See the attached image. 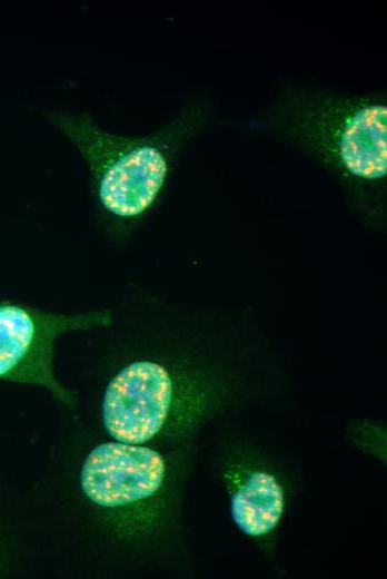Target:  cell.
<instances>
[{
	"label": "cell",
	"instance_id": "3",
	"mask_svg": "<svg viewBox=\"0 0 387 579\" xmlns=\"http://www.w3.org/2000/svg\"><path fill=\"white\" fill-rule=\"evenodd\" d=\"M212 115L211 100L198 96L155 131L129 136L103 129L89 111L46 112L83 159L97 223L117 245L160 200L179 156Z\"/></svg>",
	"mask_w": 387,
	"mask_h": 579
},
{
	"label": "cell",
	"instance_id": "6",
	"mask_svg": "<svg viewBox=\"0 0 387 579\" xmlns=\"http://www.w3.org/2000/svg\"><path fill=\"white\" fill-rule=\"evenodd\" d=\"M234 523L251 539H265L280 524L286 510V489L276 470L255 461L226 467Z\"/></svg>",
	"mask_w": 387,
	"mask_h": 579
},
{
	"label": "cell",
	"instance_id": "7",
	"mask_svg": "<svg viewBox=\"0 0 387 579\" xmlns=\"http://www.w3.org/2000/svg\"><path fill=\"white\" fill-rule=\"evenodd\" d=\"M39 555L28 503L18 502L0 482V578L28 575Z\"/></svg>",
	"mask_w": 387,
	"mask_h": 579
},
{
	"label": "cell",
	"instance_id": "5",
	"mask_svg": "<svg viewBox=\"0 0 387 579\" xmlns=\"http://www.w3.org/2000/svg\"><path fill=\"white\" fill-rule=\"evenodd\" d=\"M112 321L111 308L68 314L0 300V381L43 387L70 418L75 416L78 393L56 376V341L69 332L107 328Z\"/></svg>",
	"mask_w": 387,
	"mask_h": 579
},
{
	"label": "cell",
	"instance_id": "4",
	"mask_svg": "<svg viewBox=\"0 0 387 579\" xmlns=\"http://www.w3.org/2000/svg\"><path fill=\"white\" fill-rule=\"evenodd\" d=\"M261 124L337 174L366 205L381 193L387 175L385 92L348 94L286 84Z\"/></svg>",
	"mask_w": 387,
	"mask_h": 579
},
{
	"label": "cell",
	"instance_id": "1",
	"mask_svg": "<svg viewBox=\"0 0 387 579\" xmlns=\"http://www.w3.org/2000/svg\"><path fill=\"white\" fill-rule=\"evenodd\" d=\"M69 423L27 502L40 551L64 573L88 578L173 566L186 549L194 444H131L78 418Z\"/></svg>",
	"mask_w": 387,
	"mask_h": 579
},
{
	"label": "cell",
	"instance_id": "2",
	"mask_svg": "<svg viewBox=\"0 0 387 579\" xmlns=\"http://www.w3.org/2000/svg\"><path fill=\"white\" fill-rule=\"evenodd\" d=\"M156 307L113 311L75 418L117 441L177 449L192 445L232 395L198 315Z\"/></svg>",
	"mask_w": 387,
	"mask_h": 579
}]
</instances>
